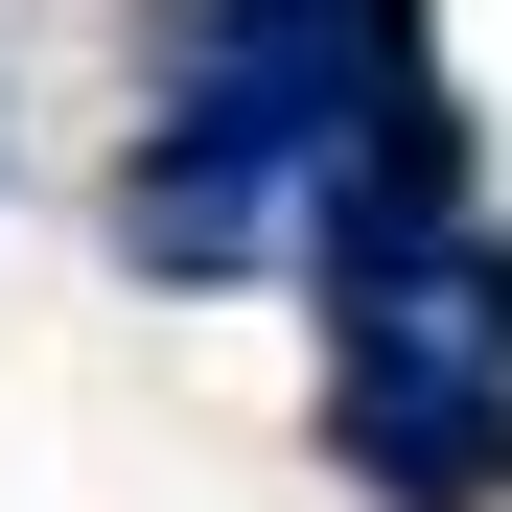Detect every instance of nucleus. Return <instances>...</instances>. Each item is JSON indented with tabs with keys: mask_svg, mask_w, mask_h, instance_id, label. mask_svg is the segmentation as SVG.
<instances>
[{
	"mask_svg": "<svg viewBox=\"0 0 512 512\" xmlns=\"http://www.w3.org/2000/svg\"><path fill=\"white\" fill-rule=\"evenodd\" d=\"M326 443L373 512H489L512 489V233L396 210L326 256Z\"/></svg>",
	"mask_w": 512,
	"mask_h": 512,
	"instance_id": "nucleus-2",
	"label": "nucleus"
},
{
	"mask_svg": "<svg viewBox=\"0 0 512 512\" xmlns=\"http://www.w3.org/2000/svg\"><path fill=\"white\" fill-rule=\"evenodd\" d=\"M419 94H443V70H419L396 0H210L187 24V94H163L140 187H117V233L163 256V280H256V256L303 233V187L373 117H419Z\"/></svg>",
	"mask_w": 512,
	"mask_h": 512,
	"instance_id": "nucleus-1",
	"label": "nucleus"
}]
</instances>
